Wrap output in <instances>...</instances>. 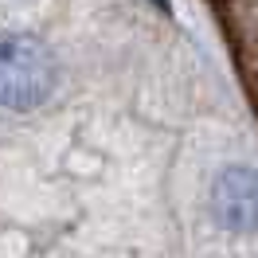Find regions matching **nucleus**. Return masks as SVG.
<instances>
[{"instance_id":"obj_1","label":"nucleus","mask_w":258,"mask_h":258,"mask_svg":"<svg viewBox=\"0 0 258 258\" xmlns=\"http://www.w3.org/2000/svg\"><path fill=\"white\" fill-rule=\"evenodd\" d=\"M55 90V59L43 39L24 32L0 35V106L28 113Z\"/></svg>"},{"instance_id":"obj_2","label":"nucleus","mask_w":258,"mask_h":258,"mask_svg":"<svg viewBox=\"0 0 258 258\" xmlns=\"http://www.w3.org/2000/svg\"><path fill=\"white\" fill-rule=\"evenodd\" d=\"M211 204H215V219L219 227L235 231V235H246L258 227V172L254 168H223L219 180H215V192H211Z\"/></svg>"},{"instance_id":"obj_3","label":"nucleus","mask_w":258,"mask_h":258,"mask_svg":"<svg viewBox=\"0 0 258 258\" xmlns=\"http://www.w3.org/2000/svg\"><path fill=\"white\" fill-rule=\"evenodd\" d=\"M157 4H161V8H164V12H168V0H157Z\"/></svg>"}]
</instances>
